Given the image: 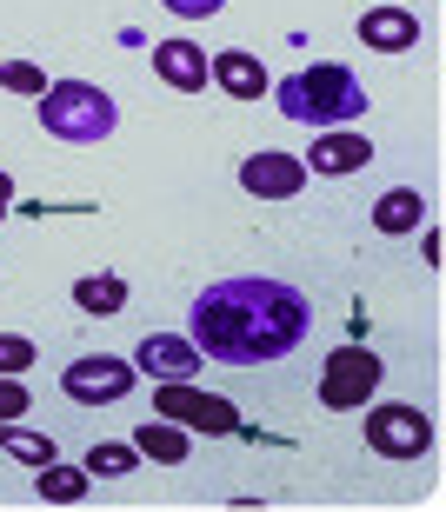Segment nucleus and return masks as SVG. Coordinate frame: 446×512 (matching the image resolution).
Masks as SVG:
<instances>
[{
    "instance_id": "nucleus-13",
    "label": "nucleus",
    "mask_w": 446,
    "mask_h": 512,
    "mask_svg": "<svg viewBox=\"0 0 446 512\" xmlns=\"http://www.w3.org/2000/svg\"><path fill=\"white\" fill-rule=\"evenodd\" d=\"M207 80H220V94H233V100H260L267 94V67H260L253 54H240V47H227V54L207 60Z\"/></svg>"
},
{
    "instance_id": "nucleus-23",
    "label": "nucleus",
    "mask_w": 446,
    "mask_h": 512,
    "mask_svg": "<svg viewBox=\"0 0 446 512\" xmlns=\"http://www.w3.org/2000/svg\"><path fill=\"white\" fill-rule=\"evenodd\" d=\"M160 7H167V14H180V20H214L227 0H160Z\"/></svg>"
},
{
    "instance_id": "nucleus-12",
    "label": "nucleus",
    "mask_w": 446,
    "mask_h": 512,
    "mask_svg": "<svg viewBox=\"0 0 446 512\" xmlns=\"http://www.w3.org/2000/svg\"><path fill=\"white\" fill-rule=\"evenodd\" d=\"M154 74L174 94H200L207 87V54H200L194 40H154Z\"/></svg>"
},
{
    "instance_id": "nucleus-7",
    "label": "nucleus",
    "mask_w": 446,
    "mask_h": 512,
    "mask_svg": "<svg viewBox=\"0 0 446 512\" xmlns=\"http://www.w3.org/2000/svg\"><path fill=\"white\" fill-rule=\"evenodd\" d=\"M60 393L74 406H114V399L134 393V360H114V353H87L60 373Z\"/></svg>"
},
{
    "instance_id": "nucleus-4",
    "label": "nucleus",
    "mask_w": 446,
    "mask_h": 512,
    "mask_svg": "<svg viewBox=\"0 0 446 512\" xmlns=\"http://www.w3.org/2000/svg\"><path fill=\"white\" fill-rule=\"evenodd\" d=\"M380 393V353L367 346H333L327 366H320V406L327 413H353Z\"/></svg>"
},
{
    "instance_id": "nucleus-15",
    "label": "nucleus",
    "mask_w": 446,
    "mask_h": 512,
    "mask_svg": "<svg viewBox=\"0 0 446 512\" xmlns=\"http://www.w3.org/2000/svg\"><path fill=\"white\" fill-rule=\"evenodd\" d=\"M420 220H427V200H420V187H387L380 200H373V227L387 233V240H393V233H413Z\"/></svg>"
},
{
    "instance_id": "nucleus-11",
    "label": "nucleus",
    "mask_w": 446,
    "mask_h": 512,
    "mask_svg": "<svg viewBox=\"0 0 446 512\" xmlns=\"http://www.w3.org/2000/svg\"><path fill=\"white\" fill-rule=\"evenodd\" d=\"M134 366H140V373H154V380H194L200 353H194V340H180V333H147L140 353H134Z\"/></svg>"
},
{
    "instance_id": "nucleus-22",
    "label": "nucleus",
    "mask_w": 446,
    "mask_h": 512,
    "mask_svg": "<svg viewBox=\"0 0 446 512\" xmlns=\"http://www.w3.org/2000/svg\"><path fill=\"white\" fill-rule=\"evenodd\" d=\"M27 413V386H20V373H0V419H20Z\"/></svg>"
},
{
    "instance_id": "nucleus-21",
    "label": "nucleus",
    "mask_w": 446,
    "mask_h": 512,
    "mask_svg": "<svg viewBox=\"0 0 446 512\" xmlns=\"http://www.w3.org/2000/svg\"><path fill=\"white\" fill-rule=\"evenodd\" d=\"M34 366V340H20V333H0V373H27Z\"/></svg>"
},
{
    "instance_id": "nucleus-6",
    "label": "nucleus",
    "mask_w": 446,
    "mask_h": 512,
    "mask_svg": "<svg viewBox=\"0 0 446 512\" xmlns=\"http://www.w3.org/2000/svg\"><path fill=\"white\" fill-rule=\"evenodd\" d=\"M367 446L380 459H420L433 453V419L420 406H367Z\"/></svg>"
},
{
    "instance_id": "nucleus-17",
    "label": "nucleus",
    "mask_w": 446,
    "mask_h": 512,
    "mask_svg": "<svg viewBox=\"0 0 446 512\" xmlns=\"http://www.w3.org/2000/svg\"><path fill=\"white\" fill-rule=\"evenodd\" d=\"M34 493L47 499V506H74V499H87V466H60V459H47L34 479Z\"/></svg>"
},
{
    "instance_id": "nucleus-1",
    "label": "nucleus",
    "mask_w": 446,
    "mask_h": 512,
    "mask_svg": "<svg viewBox=\"0 0 446 512\" xmlns=\"http://www.w3.org/2000/svg\"><path fill=\"white\" fill-rule=\"evenodd\" d=\"M313 333V306L273 273H233L214 280L187 313V340L214 366H273L300 353Z\"/></svg>"
},
{
    "instance_id": "nucleus-14",
    "label": "nucleus",
    "mask_w": 446,
    "mask_h": 512,
    "mask_svg": "<svg viewBox=\"0 0 446 512\" xmlns=\"http://www.w3.org/2000/svg\"><path fill=\"white\" fill-rule=\"evenodd\" d=\"M134 446H140V459H154V466H187V453H194V439L180 433L174 419H147V426H134Z\"/></svg>"
},
{
    "instance_id": "nucleus-24",
    "label": "nucleus",
    "mask_w": 446,
    "mask_h": 512,
    "mask_svg": "<svg viewBox=\"0 0 446 512\" xmlns=\"http://www.w3.org/2000/svg\"><path fill=\"white\" fill-rule=\"evenodd\" d=\"M0 200H14V173L0 167Z\"/></svg>"
},
{
    "instance_id": "nucleus-5",
    "label": "nucleus",
    "mask_w": 446,
    "mask_h": 512,
    "mask_svg": "<svg viewBox=\"0 0 446 512\" xmlns=\"http://www.w3.org/2000/svg\"><path fill=\"white\" fill-rule=\"evenodd\" d=\"M154 413L174 419V426H194V433H207V439H233V433H240V413H233L227 399L200 393L194 380H160Z\"/></svg>"
},
{
    "instance_id": "nucleus-9",
    "label": "nucleus",
    "mask_w": 446,
    "mask_h": 512,
    "mask_svg": "<svg viewBox=\"0 0 446 512\" xmlns=\"http://www.w3.org/2000/svg\"><path fill=\"white\" fill-rule=\"evenodd\" d=\"M240 187H247L253 200H293V193L307 187V160L267 147V153H253L247 167H240Z\"/></svg>"
},
{
    "instance_id": "nucleus-25",
    "label": "nucleus",
    "mask_w": 446,
    "mask_h": 512,
    "mask_svg": "<svg viewBox=\"0 0 446 512\" xmlns=\"http://www.w3.org/2000/svg\"><path fill=\"white\" fill-rule=\"evenodd\" d=\"M0 220H7V200H0Z\"/></svg>"
},
{
    "instance_id": "nucleus-3",
    "label": "nucleus",
    "mask_w": 446,
    "mask_h": 512,
    "mask_svg": "<svg viewBox=\"0 0 446 512\" xmlns=\"http://www.w3.org/2000/svg\"><path fill=\"white\" fill-rule=\"evenodd\" d=\"M40 127L47 140H67V147H94L120 127V107L114 94H100L94 80H47L40 94Z\"/></svg>"
},
{
    "instance_id": "nucleus-18",
    "label": "nucleus",
    "mask_w": 446,
    "mask_h": 512,
    "mask_svg": "<svg viewBox=\"0 0 446 512\" xmlns=\"http://www.w3.org/2000/svg\"><path fill=\"white\" fill-rule=\"evenodd\" d=\"M0 453L27 459V466H47V459H54V439H47V433H27L20 419H0Z\"/></svg>"
},
{
    "instance_id": "nucleus-20",
    "label": "nucleus",
    "mask_w": 446,
    "mask_h": 512,
    "mask_svg": "<svg viewBox=\"0 0 446 512\" xmlns=\"http://www.w3.org/2000/svg\"><path fill=\"white\" fill-rule=\"evenodd\" d=\"M0 87L7 94H47V67H34V60H0Z\"/></svg>"
},
{
    "instance_id": "nucleus-8",
    "label": "nucleus",
    "mask_w": 446,
    "mask_h": 512,
    "mask_svg": "<svg viewBox=\"0 0 446 512\" xmlns=\"http://www.w3.org/2000/svg\"><path fill=\"white\" fill-rule=\"evenodd\" d=\"M307 173H327V180H347V173L373 167V140L367 133H347V127H320L313 133V147L300 153Z\"/></svg>"
},
{
    "instance_id": "nucleus-10",
    "label": "nucleus",
    "mask_w": 446,
    "mask_h": 512,
    "mask_svg": "<svg viewBox=\"0 0 446 512\" xmlns=\"http://www.w3.org/2000/svg\"><path fill=\"white\" fill-rule=\"evenodd\" d=\"M360 40L373 54H413L420 47V14L413 7H367L360 14Z\"/></svg>"
},
{
    "instance_id": "nucleus-16",
    "label": "nucleus",
    "mask_w": 446,
    "mask_h": 512,
    "mask_svg": "<svg viewBox=\"0 0 446 512\" xmlns=\"http://www.w3.org/2000/svg\"><path fill=\"white\" fill-rule=\"evenodd\" d=\"M74 306L107 320V313L127 306V280H120V273H80V280H74Z\"/></svg>"
},
{
    "instance_id": "nucleus-19",
    "label": "nucleus",
    "mask_w": 446,
    "mask_h": 512,
    "mask_svg": "<svg viewBox=\"0 0 446 512\" xmlns=\"http://www.w3.org/2000/svg\"><path fill=\"white\" fill-rule=\"evenodd\" d=\"M134 466H140V446H120V439L87 453V479H120V473H134Z\"/></svg>"
},
{
    "instance_id": "nucleus-2",
    "label": "nucleus",
    "mask_w": 446,
    "mask_h": 512,
    "mask_svg": "<svg viewBox=\"0 0 446 512\" xmlns=\"http://www.w3.org/2000/svg\"><path fill=\"white\" fill-rule=\"evenodd\" d=\"M273 107L300 127H347V120L367 114V87L340 67V60H313L300 74H287L273 87Z\"/></svg>"
}]
</instances>
